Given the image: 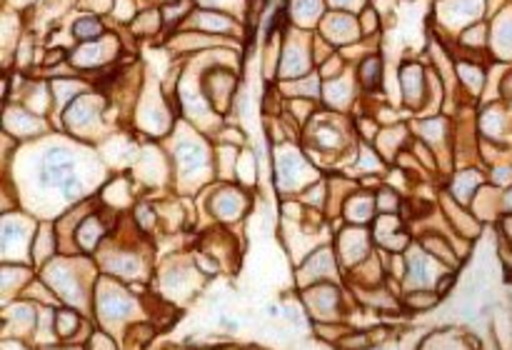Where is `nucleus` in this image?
I'll return each instance as SVG.
<instances>
[{
	"mask_svg": "<svg viewBox=\"0 0 512 350\" xmlns=\"http://www.w3.org/2000/svg\"><path fill=\"white\" fill-rule=\"evenodd\" d=\"M307 70H310V53L297 43L285 46L280 58V78H305Z\"/></svg>",
	"mask_w": 512,
	"mask_h": 350,
	"instance_id": "obj_1",
	"label": "nucleus"
},
{
	"mask_svg": "<svg viewBox=\"0 0 512 350\" xmlns=\"http://www.w3.org/2000/svg\"><path fill=\"white\" fill-rule=\"evenodd\" d=\"M325 38L332 43H353L358 38V23L353 18H347V13H332L325 18Z\"/></svg>",
	"mask_w": 512,
	"mask_h": 350,
	"instance_id": "obj_2",
	"label": "nucleus"
},
{
	"mask_svg": "<svg viewBox=\"0 0 512 350\" xmlns=\"http://www.w3.org/2000/svg\"><path fill=\"white\" fill-rule=\"evenodd\" d=\"M400 78H403V90H405V100H407L412 108L425 100V75L422 68L417 63H407L400 70Z\"/></svg>",
	"mask_w": 512,
	"mask_h": 350,
	"instance_id": "obj_3",
	"label": "nucleus"
},
{
	"mask_svg": "<svg viewBox=\"0 0 512 350\" xmlns=\"http://www.w3.org/2000/svg\"><path fill=\"white\" fill-rule=\"evenodd\" d=\"M490 46L495 58H512V15L502 13V18L495 23L492 30V38H490Z\"/></svg>",
	"mask_w": 512,
	"mask_h": 350,
	"instance_id": "obj_4",
	"label": "nucleus"
},
{
	"mask_svg": "<svg viewBox=\"0 0 512 350\" xmlns=\"http://www.w3.org/2000/svg\"><path fill=\"white\" fill-rule=\"evenodd\" d=\"M360 83L368 93L377 90L382 83V58L380 55H368L360 63Z\"/></svg>",
	"mask_w": 512,
	"mask_h": 350,
	"instance_id": "obj_5",
	"label": "nucleus"
},
{
	"mask_svg": "<svg viewBox=\"0 0 512 350\" xmlns=\"http://www.w3.org/2000/svg\"><path fill=\"white\" fill-rule=\"evenodd\" d=\"M73 35L78 41H97L102 35V20L95 15H83L73 23Z\"/></svg>",
	"mask_w": 512,
	"mask_h": 350,
	"instance_id": "obj_6",
	"label": "nucleus"
},
{
	"mask_svg": "<svg viewBox=\"0 0 512 350\" xmlns=\"http://www.w3.org/2000/svg\"><path fill=\"white\" fill-rule=\"evenodd\" d=\"M177 161L182 163V170L193 173L205 166V150L195 143H182L180 148H177Z\"/></svg>",
	"mask_w": 512,
	"mask_h": 350,
	"instance_id": "obj_7",
	"label": "nucleus"
},
{
	"mask_svg": "<svg viewBox=\"0 0 512 350\" xmlns=\"http://www.w3.org/2000/svg\"><path fill=\"white\" fill-rule=\"evenodd\" d=\"M480 185V175L475 170L470 173H462V175H457L455 185H452V193H455V198L460 203H467L470 198H473V193L478 190Z\"/></svg>",
	"mask_w": 512,
	"mask_h": 350,
	"instance_id": "obj_8",
	"label": "nucleus"
},
{
	"mask_svg": "<svg viewBox=\"0 0 512 350\" xmlns=\"http://www.w3.org/2000/svg\"><path fill=\"white\" fill-rule=\"evenodd\" d=\"M462 43H465L467 48H478V51H483V48H487V25L483 23V20H478L475 25H470V28L462 33Z\"/></svg>",
	"mask_w": 512,
	"mask_h": 350,
	"instance_id": "obj_9",
	"label": "nucleus"
},
{
	"mask_svg": "<svg viewBox=\"0 0 512 350\" xmlns=\"http://www.w3.org/2000/svg\"><path fill=\"white\" fill-rule=\"evenodd\" d=\"M208 18L200 20V28L205 30H215V33H228L233 28V20L228 15H222V13H205Z\"/></svg>",
	"mask_w": 512,
	"mask_h": 350,
	"instance_id": "obj_10",
	"label": "nucleus"
},
{
	"mask_svg": "<svg viewBox=\"0 0 512 350\" xmlns=\"http://www.w3.org/2000/svg\"><path fill=\"white\" fill-rule=\"evenodd\" d=\"M75 328H78V316H75V313L60 310V313L55 316V333L60 335V338H68V335H73Z\"/></svg>",
	"mask_w": 512,
	"mask_h": 350,
	"instance_id": "obj_11",
	"label": "nucleus"
},
{
	"mask_svg": "<svg viewBox=\"0 0 512 350\" xmlns=\"http://www.w3.org/2000/svg\"><path fill=\"white\" fill-rule=\"evenodd\" d=\"M190 11V0H173V3H168L166 6V15H163V20H166L168 25L177 23V20H182V18L188 15Z\"/></svg>",
	"mask_w": 512,
	"mask_h": 350,
	"instance_id": "obj_12",
	"label": "nucleus"
},
{
	"mask_svg": "<svg viewBox=\"0 0 512 350\" xmlns=\"http://www.w3.org/2000/svg\"><path fill=\"white\" fill-rule=\"evenodd\" d=\"M407 273L412 276L415 283H427V263L420 253L417 255H410L407 258Z\"/></svg>",
	"mask_w": 512,
	"mask_h": 350,
	"instance_id": "obj_13",
	"label": "nucleus"
},
{
	"mask_svg": "<svg viewBox=\"0 0 512 350\" xmlns=\"http://www.w3.org/2000/svg\"><path fill=\"white\" fill-rule=\"evenodd\" d=\"M292 13H295L297 23L305 25V20H307L305 13H313V18L320 15V0H295V8H292Z\"/></svg>",
	"mask_w": 512,
	"mask_h": 350,
	"instance_id": "obj_14",
	"label": "nucleus"
},
{
	"mask_svg": "<svg viewBox=\"0 0 512 350\" xmlns=\"http://www.w3.org/2000/svg\"><path fill=\"white\" fill-rule=\"evenodd\" d=\"M435 303H438V295L433 293H412L407 298L410 308H433Z\"/></svg>",
	"mask_w": 512,
	"mask_h": 350,
	"instance_id": "obj_15",
	"label": "nucleus"
},
{
	"mask_svg": "<svg viewBox=\"0 0 512 350\" xmlns=\"http://www.w3.org/2000/svg\"><path fill=\"white\" fill-rule=\"evenodd\" d=\"M425 248H427V250H433L440 260H450V263H455V260H452V253H450V248H445L443 241H438V238H427Z\"/></svg>",
	"mask_w": 512,
	"mask_h": 350,
	"instance_id": "obj_16",
	"label": "nucleus"
},
{
	"mask_svg": "<svg viewBox=\"0 0 512 350\" xmlns=\"http://www.w3.org/2000/svg\"><path fill=\"white\" fill-rule=\"evenodd\" d=\"M375 28H377L375 11H372V8H365L363 11V30L365 33H375Z\"/></svg>",
	"mask_w": 512,
	"mask_h": 350,
	"instance_id": "obj_17",
	"label": "nucleus"
},
{
	"mask_svg": "<svg viewBox=\"0 0 512 350\" xmlns=\"http://www.w3.org/2000/svg\"><path fill=\"white\" fill-rule=\"evenodd\" d=\"M492 180H495L497 185H502V183H512V168H497L495 175H492Z\"/></svg>",
	"mask_w": 512,
	"mask_h": 350,
	"instance_id": "obj_18",
	"label": "nucleus"
},
{
	"mask_svg": "<svg viewBox=\"0 0 512 350\" xmlns=\"http://www.w3.org/2000/svg\"><path fill=\"white\" fill-rule=\"evenodd\" d=\"M502 93H505V98H512V73L502 78Z\"/></svg>",
	"mask_w": 512,
	"mask_h": 350,
	"instance_id": "obj_19",
	"label": "nucleus"
},
{
	"mask_svg": "<svg viewBox=\"0 0 512 350\" xmlns=\"http://www.w3.org/2000/svg\"><path fill=\"white\" fill-rule=\"evenodd\" d=\"M505 210H507V213H512V190L505 196Z\"/></svg>",
	"mask_w": 512,
	"mask_h": 350,
	"instance_id": "obj_20",
	"label": "nucleus"
}]
</instances>
